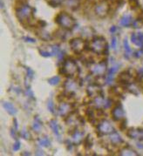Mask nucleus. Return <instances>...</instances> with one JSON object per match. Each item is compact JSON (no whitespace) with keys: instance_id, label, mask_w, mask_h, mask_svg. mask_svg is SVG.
I'll use <instances>...</instances> for the list:
<instances>
[{"instance_id":"a211bd4d","label":"nucleus","mask_w":143,"mask_h":156,"mask_svg":"<svg viewBox=\"0 0 143 156\" xmlns=\"http://www.w3.org/2000/svg\"><path fill=\"white\" fill-rule=\"evenodd\" d=\"M3 107L7 111V112L11 115H15L17 113V109L13 106L11 102L8 101H3Z\"/></svg>"},{"instance_id":"e433bc0d","label":"nucleus","mask_w":143,"mask_h":156,"mask_svg":"<svg viewBox=\"0 0 143 156\" xmlns=\"http://www.w3.org/2000/svg\"><path fill=\"white\" fill-rule=\"evenodd\" d=\"M26 71H27V78L32 79V78H33V75H34L33 71H32L31 68H26Z\"/></svg>"},{"instance_id":"f704fd0d","label":"nucleus","mask_w":143,"mask_h":156,"mask_svg":"<svg viewBox=\"0 0 143 156\" xmlns=\"http://www.w3.org/2000/svg\"><path fill=\"white\" fill-rule=\"evenodd\" d=\"M112 104H113V101L110 99H106L105 100V102H104V108H109L110 106H112Z\"/></svg>"},{"instance_id":"393cba45","label":"nucleus","mask_w":143,"mask_h":156,"mask_svg":"<svg viewBox=\"0 0 143 156\" xmlns=\"http://www.w3.org/2000/svg\"><path fill=\"white\" fill-rule=\"evenodd\" d=\"M38 144L39 146L44 147H49L51 146V141L47 137H44L38 140Z\"/></svg>"},{"instance_id":"a878e982","label":"nucleus","mask_w":143,"mask_h":156,"mask_svg":"<svg viewBox=\"0 0 143 156\" xmlns=\"http://www.w3.org/2000/svg\"><path fill=\"white\" fill-rule=\"evenodd\" d=\"M86 114H87V117L89 119V121L91 123H93L94 120H95V118H94V112H93V110L92 108H88L86 112Z\"/></svg>"},{"instance_id":"6e6552de","label":"nucleus","mask_w":143,"mask_h":156,"mask_svg":"<svg viewBox=\"0 0 143 156\" xmlns=\"http://www.w3.org/2000/svg\"><path fill=\"white\" fill-rule=\"evenodd\" d=\"M106 63L100 62L99 64H94L92 68L91 72L92 73L96 76H103L106 73Z\"/></svg>"},{"instance_id":"9d476101","label":"nucleus","mask_w":143,"mask_h":156,"mask_svg":"<svg viewBox=\"0 0 143 156\" xmlns=\"http://www.w3.org/2000/svg\"><path fill=\"white\" fill-rule=\"evenodd\" d=\"M124 116L125 112L124 110H123V108H122V106H121V105L118 104V105H116V106L113 108L112 117L114 120H116V121L120 120V121L121 119H124Z\"/></svg>"},{"instance_id":"37998d69","label":"nucleus","mask_w":143,"mask_h":156,"mask_svg":"<svg viewBox=\"0 0 143 156\" xmlns=\"http://www.w3.org/2000/svg\"><path fill=\"white\" fill-rule=\"evenodd\" d=\"M142 55H143L142 51H136V52H134V56L135 57V58H141Z\"/></svg>"},{"instance_id":"4c0bfd02","label":"nucleus","mask_w":143,"mask_h":156,"mask_svg":"<svg viewBox=\"0 0 143 156\" xmlns=\"http://www.w3.org/2000/svg\"><path fill=\"white\" fill-rule=\"evenodd\" d=\"M126 126H127V120L125 119H121L120 120V128L121 129V130H124L125 128H126Z\"/></svg>"},{"instance_id":"2f4dec72","label":"nucleus","mask_w":143,"mask_h":156,"mask_svg":"<svg viewBox=\"0 0 143 156\" xmlns=\"http://www.w3.org/2000/svg\"><path fill=\"white\" fill-rule=\"evenodd\" d=\"M47 108H48V110H49L51 112H52V113L55 112V111H54V104H53V102L51 100H49L48 103H47Z\"/></svg>"},{"instance_id":"5701e85b","label":"nucleus","mask_w":143,"mask_h":156,"mask_svg":"<svg viewBox=\"0 0 143 156\" xmlns=\"http://www.w3.org/2000/svg\"><path fill=\"white\" fill-rule=\"evenodd\" d=\"M120 155H124V156H134V155H138L135 151H134L133 149H131L129 147H125L124 149H122L120 152Z\"/></svg>"},{"instance_id":"4468645a","label":"nucleus","mask_w":143,"mask_h":156,"mask_svg":"<svg viewBox=\"0 0 143 156\" xmlns=\"http://www.w3.org/2000/svg\"><path fill=\"white\" fill-rule=\"evenodd\" d=\"M109 140H110L112 145H114V146H118V145H120V144H121L123 142V140H122L121 136L115 131L113 132L112 133H110Z\"/></svg>"},{"instance_id":"c756f323","label":"nucleus","mask_w":143,"mask_h":156,"mask_svg":"<svg viewBox=\"0 0 143 156\" xmlns=\"http://www.w3.org/2000/svg\"><path fill=\"white\" fill-rule=\"evenodd\" d=\"M66 29H64V28H63L62 30H59V31L56 32L57 36L59 37H60L61 39H65V38H66Z\"/></svg>"},{"instance_id":"c9c22d12","label":"nucleus","mask_w":143,"mask_h":156,"mask_svg":"<svg viewBox=\"0 0 143 156\" xmlns=\"http://www.w3.org/2000/svg\"><path fill=\"white\" fill-rule=\"evenodd\" d=\"M39 53L41 54V56L43 57H51L53 53L52 52H49V51H45L39 50Z\"/></svg>"},{"instance_id":"9b49d317","label":"nucleus","mask_w":143,"mask_h":156,"mask_svg":"<svg viewBox=\"0 0 143 156\" xmlns=\"http://www.w3.org/2000/svg\"><path fill=\"white\" fill-rule=\"evenodd\" d=\"M72 105L68 103H62L59 106V113L61 117H67L72 113Z\"/></svg>"},{"instance_id":"f03ea898","label":"nucleus","mask_w":143,"mask_h":156,"mask_svg":"<svg viewBox=\"0 0 143 156\" xmlns=\"http://www.w3.org/2000/svg\"><path fill=\"white\" fill-rule=\"evenodd\" d=\"M91 50L97 54H108V46L103 37H95L92 41Z\"/></svg>"},{"instance_id":"603ef678","label":"nucleus","mask_w":143,"mask_h":156,"mask_svg":"<svg viewBox=\"0 0 143 156\" xmlns=\"http://www.w3.org/2000/svg\"><path fill=\"white\" fill-rule=\"evenodd\" d=\"M21 155H31V154L28 153V152H24V153L21 154Z\"/></svg>"},{"instance_id":"ddd939ff","label":"nucleus","mask_w":143,"mask_h":156,"mask_svg":"<svg viewBox=\"0 0 143 156\" xmlns=\"http://www.w3.org/2000/svg\"><path fill=\"white\" fill-rule=\"evenodd\" d=\"M72 138H73V141L76 145H79L82 142L83 138H84V132L79 131L77 128L75 129L74 132L72 133Z\"/></svg>"},{"instance_id":"72a5a7b5","label":"nucleus","mask_w":143,"mask_h":156,"mask_svg":"<svg viewBox=\"0 0 143 156\" xmlns=\"http://www.w3.org/2000/svg\"><path fill=\"white\" fill-rule=\"evenodd\" d=\"M52 53H53V55H58L59 52H60V50H59V45H52Z\"/></svg>"},{"instance_id":"3c124183","label":"nucleus","mask_w":143,"mask_h":156,"mask_svg":"<svg viewBox=\"0 0 143 156\" xmlns=\"http://www.w3.org/2000/svg\"><path fill=\"white\" fill-rule=\"evenodd\" d=\"M13 123H14V126H15V129L17 130V129H18V123H17V119H13Z\"/></svg>"},{"instance_id":"7c9ffc66","label":"nucleus","mask_w":143,"mask_h":156,"mask_svg":"<svg viewBox=\"0 0 143 156\" xmlns=\"http://www.w3.org/2000/svg\"><path fill=\"white\" fill-rule=\"evenodd\" d=\"M68 5L72 9H75L79 5V0H69Z\"/></svg>"},{"instance_id":"7ed1b4c3","label":"nucleus","mask_w":143,"mask_h":156,"mask_svg":"<svg viewBox=\"0 0 143 156\" xmlns=\"http://www.w3.org/2000/svg\"><path fill=\"white\" fill-rule=\"evenodd\" d=\"M34 11L35 10L28 5H21L16 9V16L21 22L27 21L29 23V21H31L33 17Z\"/></svg>"},{"instance_id":"09e8293b","label":"nucleus","mask_w":143,"mask_h":156,"mask_svg":"<svg viewBox=\"0 0 143 156\" xmlns=\"http://www.w3.org/2000/svg\"><path fill=\"white\" fill-rule=\"evenodd\" d=\"M116 30H117V27H116V26H112L111 29H110V32H111V33H114V32L116 31Z\"/></svg>"},{"instance_id":"49530a36","label":"nucleus","mask_w":143,"mask_h":156,"mask_svg":"<svg viewBox=\"0 0 143 156\" xmlns=\"http://www.w3.org/2000/svg\"><path fill=\"white\" fill-rule=\"evenodd\" d=\"M38 24L39 25V27H40V28H42V27H44L45 25H46V23H45V21H41V20L38 21Z\"/></svg>"},{"instance_id":"b1692460","label":"nucleus","mask_w":143,"mask_h":156,"mask_svg":"<svg viewBox=\"0 0 143 156\" xmlns=\"http://www.w3.org/2000/svg\"><path fill=\"white\" fill-rule=\"evenodd\" d=\"M123 45H124V49H125V57H126L127 58H129L131 53H132V51H131L130 47H129L128 41H127V37H125L124 38Z\"/></svg>"},{"instance_id":"f8f14e48","label":"nucleus","mask_w":143,"mask_h":156,"mask_svg":"<svg viewBox=\"0 0 143 156\" xmlns=\"http://www.w3.org/2000/svg\"><path fill=\"white\" fill-rule=\"evenodd\" d=\"M64 87L66 89V93L74 94V92L77 90V88H78V85H77V83L74 80H73L70 79V80H66V81L65 82Z\"/></svg>"},{"instance_id":"de8ad7c7","label":"nucleus","mask_w":143,"mask_h":156,"mask_svg":"<svg viewBox=\"0 0 143 156\" xmlns=\"http://www.w3.org/2000/svg\"><path fill=\"white\" fill-rule=\"evenodd\" d=\"M16 129L15 128H13V129H11V134H12V136H13L14 139H16Z\"/></svg>"},{"instance_id":"39448f33","label":"nucleus","mask_w":143,"mask_h":156,"mask_svg":"<svg viewBox=\"0 0 143 156\" xmlns=\"http://www.w3.org/2000/svg\"><path fill=\"white\" fill-rule=\"evenodd\" d=\"M97 130H98V134L100 136L105 135V134H110L113 132H114L113 125L106 119L100 120L97 126Z\"/></svg>"},{"instance_id":"cd10ccee","label":"nucleus","mask_w":143,"mask_h":156,"mask_svg":"<svg viewBox=\"0 0 143 156\" xmlns=\"http://www.w3.org/2000/svg\"><path fill=\"white\" fill-rule=\"evenodd\" d=\"M59 81H60V78L59 76H54V77H52V78L48 80V83L52 86H56L59 83Z\"/></svg>"},{"instance_id":"aec40b11","label":"nucleus","mask_w":143,"mask_h":156,"mask_svg":"<svg viewBox=\"0 0 143 156\" xmlns=\"http://www.w3.org/2000/svg\"><path fill=\"white\" fill-rule=\"evenodd\" d=\"M42 125H43V123L40 120V119L38 116H35L34 121L32 123V128H33V130L38 133V132L41 130V128H42Z\"/></svg>"},{"instance_id":"a19ab883","label":"nucleus","mask_w":143,"mask_h":156,"mask_svg":"<svg viewBox=\"0 0 143 156\" xmlns=\"http://www.w3.org/2000/svg\"><path fill=\"white\" fill-rule=\"evenodd\" d=\"M19 148H20V142L17 140L15 142V144H14V146H13V150L14 151H18V150H19Z\"/></svg>"},{"instance_id":"bb28decb","label":"nucleus","mask_w":143,"mask_h":156,"mask_svg":"<svg viewBox=\"0 0 143 156\" xmlns=\"http://www.w3.org/2000/svg\"><path fill=\"white\" fill-rule=\"evenodd\" d=\"M92 146H93V138H91V135L88 134L85 139V147L86 148L89 149L92 147Z\"/></svg>"},{"instance_id":"8fccbe9b","label":"nucleus","mask_w":143,"mask_h":156,"mask_svg":"<svg viewBox=\"0 0 143 156\" xmlns=\"http://www.w3.org/2000/svg\"><path fill=\"white\" fill-rule=\"evenodd\" d=\"M36 154L37 155H44V152L41 150H37L36 151Z\"/></svg>"},{"instance_id":"c03bdc74","label":"nucleus","mask_w":143,"mask_h":156,"mask_svg":"<svg viewBox=\"0 0 143 156\" xmlns=\"http://www.w3.org/2000/svg\"><path fill=\"white\" fill-rule=\"evenodd\" d=\"M64 55H65V53H64L63 51H60V52L57 55L58 58H59V61H61L63 58H64Z\"/></svg>"},{"instance_id":"412c9836","label":"nucleus","mask_w":143,"mask_h":156,"mask_svg":"<svg viewBox=\"0 0 143 156\" xmlns=\"http://www.w3.org/2000/svg\"><path fill=\"white\" fill-rule=\"evenodd\" d=\"M37 35L38 37H40L41 39H43L45 41H49L50 39H52V36L51 34L46 31H44V30H40V31H37Z\"/></svg>"},{"instance_id":"2eb2a0df","label":"nucleus","mask_w":143,"mask_h":156,"mask_svg":"<svg viewBox=\"0 0 143 156\" xmlns=\"http://www.w3.org/2000/svg\"><path fill=\"white\" fill-rule=\"evenodd\" d=\"M49 126L52 130L53 133L59 138V140H60V129H59V126L58 124L56 119H51L49 122Z\"/></svg>"},{"instance_id":"473e14b6","label":"nucleus","mask_w":143,"mask_h":156,"mask_svg":"<svg viewBox=\"0 0 143 156\" xmlns=\"http://www.w3.org/2000/svg\"><path fill=\"white\" fill-rule=\"evenodd\" d=\"M20 135L22 136L23 139H25V140H29V139H30V134H29V133L25 131V129L21 131V133H20Z\"/></svg>"},{"instance_id":"4be33fe9","label":"nucleus","mask_w":143,"mask_h":156,"mask_svg":"<svg viewBox=\"0 0 143 156\" xmlns=\"http://www.w3.org/2000/svg\"><path fill=\"white\" fill-rule=\"evenodd\" d=\"M131 41H132L133 44H134L137 46L143 47V40H141L140 37H138V35H136V33H132V35H131Z\"/></svg>"},{"instance_id":"f257e3e1","label":"nucleus","mask_w":143,"mask_h":156,"mask_svg":"<svg viewBox=\"0 0 143 156\" xmlns=\"http://www.w3.org/2000/svg\"><path fill=\"white\" fill-rule=\"evenodd\" d=\"M55 22L62 28L66 30H72L76 25L75 19L66 12L59 13L55 19Z\"/></svg>"},{"instance_id":"f3484780","label":"nucleus","mask_w":143,"mask_h":156,"mask_svg":"<svg viewBox=\"0 0 143 156\" xmlns=\"http://www.w3.org/2000/svg\"><path fill=\"white\" fill-rule=\"evenodd\" d=\"M119 70V65L117 66H113L112 68L109 69L108 71V73H107V76L106 77V84H111V82L113 81V75L115 74Z\"/></svg>"},{"instance_id":"6ab92c4d","label":"nucleus","mask_w":143,"mask_h":156,"mask_svg":"<svg viewBox=\"0 0 143 156\" xmlns=\"http://www.w3.org/2000/svg\"><path fill=\"white\" fill-rule=\"evenodd\" d=\"M141 133V128H129L127 130V135L131 139H139Z\"/></svg>"},{"instance_id":"ea45409f","label":"nucleus","mask_w":143,"mask_h":156,"mask_svg":"<svg viewBox=\"0 0 143 156\" xmlns=\"http://www.w3.org/2000/svg\"><path fill=\"white\" fill-rule=\"evenodd\" d=\"M116 44H117V40H116V37H112V46L113 49L115 50L116 49Z\"/></svg>"},{"instance_id":"dca6fc26","label":"nucleus","mask_w":143,"mask_h":156,"mask_svg":"<svg viewBox=\"0 0 143 156\" xmlns=\"http://www.w3.org/2000/svg\"><path fill=\"white\" fill-rule=\"evenodd\" d=\"M133 24V17L130 14H125L124 16L120 20V25L121 26L128 27Z\"/></svg>"},{"instance_id":"0eeeda50","label":"nucleus","mask_w":143,"mask_h":156,"mask_svg":"<svg viewBox=\"0 0 143 156\" xmlns=\"http://www.w3.org/2000/svg\"><path fill=\"white\" fill-rule=\"evenodd\" d=\"M109 10H110V6L108 5V3L103 0V1H100L99 4L96 5L95 9H94V12L96 13V15L100 18H104L106 17V15L109 12Z\"/></svg>"},{"instance_id":"20e7f679","label":"nucleus","mask_w":143,"mask_h":156,"mask_svg":"<svg viewBox=\"0 0 143 156\" xmlns=\"http://www.w3.org/2000/svg\"><path fill=\"white\" fill-rule=\"evenodd\" d=\"M78 65L74 60L68 58L63 63V67L60 69V73L66 75V77L72 78L78 73Z\"/></svg>"},{"instance_id":"a18cd8bd","label":"nucleus","mask_w":143,"mask_h":156,"mask_svg":"<svg viewBox=\"0 0 143 156\" xmlns=\"http://www.w3.org/2000/svg\"><path fill=\"white\" fill-rule=\"evenodd\" d=\"M26 94H27V95H30L31 99H33V100H34V95H33V94H32V92H31V89H27V90H26Z\"/></svg>"},{"instance_id":"79ce46f5","label":"nucleus","mask_w":143,"mask_h":156,"mask_svg":"<svg viewBox=\"0 0 143 156\" xmlns=\"http://www.w3.org/2000/svg\"><path fill=\"white\" fill-rule=\"evenodd\" d=\"M24 40H25L26 42H29V43H35V39L34 38H31L29 37H24Z\"/></svg>"},{"instance_id":"c85d7f7f","label":"nucleus","mask_w":143,"mask_h":156,"mask_svg":"<svg viewBox=\"0 0 143 156\" xmlns=\"http://www.w3.org/2000/svg\"><path fill=\"white\" fill-rule=\"evenodd\" d=\"M64 1L65 0H49L48 1V4L50 5L51 6L57 7L59 6V5H62Z\"/></svg>"},{"instance_id":"58836bf2","label":"nucleus","mask_w":143,"mask_h":156,"mask_svg":"<svg viewBox=\"0 0 143 156\" xmlns=\"http://www.w3.org/2000/svg\"><path fill=\"white\" fill-rule=\"evenodd\" d=\"M129 4H130L131 7L133 9H134L138 6V1L137 0H129Z\"/></svg>"},{"instance_id":"1a4fd4ad","label":"nucleus","mask_w":143,"mask_h":156,"mask_svg":"<svg viewBox=\"0 0 143 156\" xmlns=\"http://www.w3.org/2000/svg\"><path fill=\"white\" fill-rule=\"evenodd\" d=\"M87 93L89 97L96 98L98 96H102V90L101 88L96 84H91L87 89Z\"/></svg>"},{"instance_id":"423d86ee","label":"nucleus","mask_w":143,"mask_h":156,"mask_svg":"<svg viewBox=\"0 0 143 156\" xmlns=\"http://www.w3.org/2000/svg\"><path fill=\"white\" fill-rule=\"evenodd\" d=\"M86 44L87 42L80 37H75L70 41V46L76 54H80L81 51L85 50Z\"/></svg>"}]
</instances>
